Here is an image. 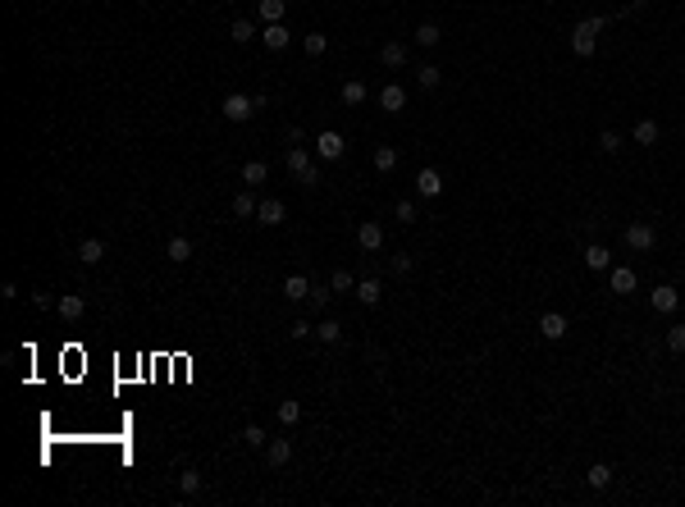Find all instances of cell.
Masks as SVG:
<instances>
[{
	"instance_id": "cell-1",
	"label": "cell",
	"mask_w": 685,
	"mask_h": 507,
	"mask_svg": "<svg viewBox=\"0 0 685 507\" xmlns=\"http://www.w3.org/2000/svg\"><path fill=\"white\" fill-rule=\"evenodd\" d=\"M608 28H612L608 14H589V19H580L576 28H571V51H576L580 60H589V55H594V46H598L594 37H598V33H608Z\"/></svg>"
},
{
	"instance_id": "cell-2",
	"label": "cell",
	"mask_w": 685,
	"mask_h": 507,
	"mask_svg": "<svg viewBox=\"0 0 685 507\" xmlns=\"http://www.w3.org/2000/svg\"><path fill=\"white\" fill-rule=\"evenodd\" d=\"M219 110H224V119H228V123H247L251 114H256V96H242V92H228Z\"/></svg>"
},
{
	"instance_id": "cell-3",
	"label": "cell",
	"mask_w": 685,
	"mask_h": 507,
	"mask_svg": "<svg viewBox=\"0 0 685 507\" xmlns=\"http://www.w3.org/2000/svg\"><path fill=\"white\" fill-rule=\"evenodd\" d=\"M653 243H658V229H653V224H644V220L626 224V247H631V252H653Z\"/></svg>"
},
{
	"instance_id": "cell-4",
	"label": "cell",
	"mask_w": 685,
	"mask_h": 507,
	"mask_svg": "<svg viewBox=\"0 0 685 507\" xmlns=\"http://www.w3.org/2000/svg\"><path fill=\"white\" fill-rule=\"evenodd\" d=\"M649 307L658 311V316H672L676 307H681V288H672V284H658L649 293Z\"/></svg>"
},
{
	"instance_id": "cell-5",
	"label": "cell",
	"mask_w": 685,
	"mask_h": 507,
	"mask_svg": "<svg viewBox=\"0 0 685 507\" xmlns=\"http://www.w3.org/2000/svg\"><path fill=\"white\" fill-rule=\"evenodd\" d=\"M566 329H571V325H566V316H562V311H544V316H539V334H544L548 343L566 338Z\"/></svg>"
},
{
	"instance_id": "cell-6",
	"label": "cell",
	"mask_w": 685,
	"mask_h": 507,
	"mask_svg": "<svg viewBox=\"0 0 685 507\" xmlns=\"http://www.w3.org/2000/svg\"><path fill=\"white\" fill-rule=\"evenodd\" d=\"M380 105H384L389 114L407 110V87H403V83H384V87H380Z\"/></svg>"
},
{
	"instance_id": "cell-7",
	"label": "cell",
	"mask_w": 685,
	"mask_h": 507,
	"mask_svg": "<svg viewBox=\"0 0 685 507\" xmlns=\"http://www.w3.org/2000/svg\"><path fill=\"white\" fill-rule=\"evenodd\" d=\"M357 247H361V252H380V247H384V229L375 220L357 224Z\"/></svg>"
},
{
	"instance_id": "cell-8",
	"label": "cell",
	"mask_w": 685,
	"mask_h": 507,
	"mask_svg": "<svg viewBox=\"0 0 685 507\" xmlns=\"http://www.w3.org/2000/svg\"><path fill=\"white\" fill-rule=\"evenodd\" d=\"M416 192H421L425 201H434L439 192H443V174H439V169H421V174H416Z\"/></svg>"
},
{
	"instance_id": "cell-9",
	"label": "cell",
	"mask_w": 685,
	"mask_h": 507,
	"mask_svg": "<svg viewBox=\"0 0 685 507\" xmlns=\"http://www.w3.org/2000/svg\"><path fill=\"white\" fill-rule=\"evenodd\" d=\"M55 311H60V320H83V311H87V302L78 298V293H65V298H55Z\"/></svg>"
},
{
	"instance_id": "cell-10",
	"label": "cell",
	"mask_w": 685,
	"mask_h": 507,
	"mask_svg": "<svg viewBox=\"0 0 685 507\" xmlns=\"http://www.w3.org/2000/svg\"><path fill=\"white\" fill-rule=\"evenodd\" d=\"M261 42L270 46V51H288V42H293V33H288V23H265Z\"/></svg>"
},
{
	"instance_id": "cell-11",
	"label": "cell",
	"mask_w": 685,
	"mask_h": 507,
	"mask_svg": "<svg viewBox=\"0 0 685 507\" xmlns=\"http://www.w3.org/2000/svg\"><path fill=\"white\" fill-rule=\"evenodd\" d=\"M256 224H265V229L283 224V201H279V197H265V201H261V210H256Z\"/></svg>"
},
{
	"instance_id": "cell-12",
	"label": "cell",
	"mask_w": 685,
	"mask_h": 507,
	"mask_svg": "<svg viewBox=\"0 0 685 507\" xmlns=\"http://www.w3.org/2000/svg\"><path fill=\"white\" fill-rule=\"evenodd\" d=\"M316 151H320V160H343V137L338 132H320Z\"/></svg>"
},
{
	"instance_id": "cell-13",
	"label": "cell",
	"mask_w": 685,
	"mask_h": 507,
	"mask_svg": "<svg viewBox=\"0 0 685 507\" xmlns=\"http://www.w3.org/2000/svg\"><path fill=\"white\" fill-rule=\"evenodd\" d=\"M78 261L83 265H101L105 261V243H101V238H83V243H78Z\"/></svg>"
},
{
	"instance_id": "cell-14",
	"label": "cell",
	"mask_w": 685,
	"mask_h": 507,
	"mask_svg": "<svg viewBox=\"0 0 685 507\" xmlns=\"http://www.w3.org/2000/svg\"><path fill=\"white\" fill-rule=\"evenodd\" d=\"M380 60H384V69H403L412 55H407L403 42H384V46H380Z\"/></svg>"
},
{
	"instance_id": "cell-15",
	"label": "cell",
	"mask_w": 685,
	"mask_h": 507,
	"mask_svg": "<svg viewBox=\"0 0 685 507\" xmlns=\"http://www.w3.org/2000/svg\"><path fill=\"white\" fill-rule=\"evenodd\" d=\"M283 298H288V302H306V298H311L306 275H288V279H283Z\"/></svg>"
},
{
	"instance_id": "cell-16",
	"label": "cell",
	"mask_w": 685,
	"mask_h": 507,
	"mask_svg": "<svg viewBox=\"0 0 685 507\" xmlns=\"http://www.w3.org/2000/svg\"><path fill=\"white\" fill-rule=\"evenodd\" d=\"M311 151H306V146H293V151H288V174H297V178H306L311 174Z\"/></svg>"
},
{
	"instance_id": "cell-17",
	"label": "cell",
	"mask_w": 685,
	"mask_h": 507,
	"mask_svg": "<svg viewBox=\"0 0 685 507\" xmlns=\"http://www.w3.org/2000/svg\"><path fill=\"white\" fill-rule=\"evenodd\" d=\"M265 457H270V466H288L293 462V439H270Z\"/></svg>"
},
{
	"instance_id": "cell-18",
	"label": "cell",
	"mask_w": 685,
	"mask_h": 507,
	"mask_svg": "<svg viewBox=\"0 0 685 507\" xmlns=\"http://www.w3.org/2000/svg\"><path fill=\"white\" fill-rule=\"evenodd\" d=\"M585 265H589V270H612V252L603 243H589L585 247Z\"/></svg>"
},
{
	"instance_id": "cell-19",
	"label": "cell",
	"mask_w": 685,
	"mask_h": 507,
	"mask_svg": "<svg viewBox=\"0 0 685 507\" xmlns=\"http://www.w3.org/2000/svg\"><path fill=\"white\" fill-rule=\"evenodd\" d=\"M256 210H261V201L251 197V188L233 197V215H238V220H256Z\"/></svg>"
},
{
	"instance_id": "cell-20",
	"label": "cell",
	"mask_w": 685,
	"mask_h": 507,
	"mask_svg": "<svg viewBox=\"0 0 685 507\" xmlns=\"http://www.w3.org/2000/svg\"><path fill=\"white\" fill-rule=\"evenodd\" d=\"M631 137H635V142H640V146H653V142H658V137H663V128H658V123H653V119H640V123H635V128H631Z\"/></svg>"
},
{
	"instance_id": "cell-21",
	"label": "cell",
	"mask_w": 685,
	"mask_h": 507,
	"mask_svg": "<svg viewBox=\"0 0 685 507\" xmlns=\"http://www.w3.org/2000/svg\"><path fill=\"white\" fill-rule=\"evenodd\" d=\"M274 416H279V425L288 430V425H297V420H302V402H293V397H283L279 407H274Z\"/></svg>"
},
{
	"instance_id": "cell-22",
	"label": "cell",
	"mask_w": 685,
	"mask_h": 507,
	"mask_svg": "<svg viewBox=\"0 0 685 507\" xmlns=\"http://www.w3.org/2000/svg\"><path fill=\"white\" fill-rule=\"evenodd\" d=\"M370 165L380 169V174H393V169H398V151H393V146H375V155H370Z\"/></svg>"
},
{
	"instance_id": "cell-23",
	"label": "cell",
	"mask_w": 685,
	"mask_h": 507,
	"mask_svg": "<svg viewBox=\"0 0 685 507\" xmlns=\"http://www.w3.org/2000/svg\"><path fill=\"white\" fill-rule=\"evenodd\" d=\"M265 174H270V165H265V160H247V165H242V183H247V188H261Z\"/></svg>"
},
{
	"instance_id": "cell-24",
	"label": "cell",
	"mask_w": 685,
	"mask_h": 507,
	"mask_svg": "<svg viewBox=\"0 0 685 507\" xmlns=\"http://www.w3.org/2000/svg\"><path fill=\"white\" fill-rule=\"evenodd\" d=\"M585 480H589V489H608V485H612V466H608V462H594V466L585 471Z\"/></svg>"
},
{
	"instance_id": "cell-25",
	"label": "cell",
	"mask_w": 685,
	"mask_h": 507,
	"mask_svg": "<svg viewBox=\"0 0 685 507\" xmlns=\"http://www.w3.org/2000/svg\"><path fill=\"white\" fill-rule=\"evenodd\" d=\"M439 42H443V33H439V23H421V28H416V46H425V51H434Z\"/></svg>"
},
{
	"instance_id": "cell-26",
	"label": "cell",
	"mask_w": 685,
	"mask_h": 507,
	"mask_svg": "<svg viewBox=\"0 0 685 507\" xmlns=\"http://www.w3.org/2000/svg\"><path fill=\"white\" fill-rule=\"evenodd\" d=\"M357 298L366 302V307H375V302L384 298V284H380V279H361V284H357Z\"/></svg>"
},
{
	"instance_id": "cell-27",
	"label": "cell",
	"mask_w": 685,
	"mask_h": 507,
	"mask_svg": "<svg viewBox=\"0 0 685 507\" xmlns=\"http://www.w3.org/2000/svg\"><path fill=\"white\" fill-rule=\"evenodd\" d=\"M366 96H370V87L361 83V78H352V83H343V105H361Z\"/></svg>"
},
{
	"instance_id": "cell-28",
	"label": "cell",
	"mask_w": 685,
	"mask_h": 507,
	"mask_svg": "<svg viewBox=\"0 0 685 507\" xmlns=\"http://www.w3.org/2000/svg\"><path fill=\"white\" fill-rule=\"evenodd\" d=\"M283 10H288L283 0H256V14H261L265 23H283Z\"/></svg>"
},
{
	"instance_id": "cell-29",
	"label": "cell",
	"mask_w": 685,
	"mask_h": 507,
	"mask_svg": "<svg viewBox=\"0 0 685 507\" xmlns=\"http://www.w3.org/2000/svg\"><path fill=\"white\" fill-rule=\"evenodd\" d=\"M416 83H421L425 92H434L439 83H443V69H434V65H421V69H416Z\"/></svg>"
},
{
	"instance_id": "cell-30",
	"label": "cell",
	"mask_w": 685,
	"mask_h": 507,
	"mask_svg": "<svg viewBox=\"0 0 685 507\" xmlns=\"http://www.w3.org/2000/svg\"><path fill=\"white\" fill-rule=\"evenodd\" d=\"M612 293H635V270L617 265V270H612Z\"/></svg>"
},
{
	"instance_id": "cell-31",
	"label": "cell",
	"mask_w": 685,
	"mask_h": 507,
	"mask_svg": "<svg viewBox=\"0 0 685 507\" xmlns=\"http://www.w3.org/2000/svg\"><path fill=\"white\" fill-rule=\"evenodd\" d=\"M164 252H169V261H187V256H192V243H187L183 233H174V238L164 243Z\"/></svg>"
},
{
	"instance_id": "cell-32",
	"label": "cell",
	"mask_w": 685,
	"mask_h": 507,
	"mask_svg": "<svg viewBox=\"0 0 685 507\" xmlns=\"http://www.w3.org/2000/svg\"><path fill=\"white\" fill-rule=\"evenodd\" d=\"M667 352L685 356V325H672V329H667Z\"/></svg>"
},
{
	"instance_id": "cell-33",
	"label": "cell",
	"mask_w": 685,
	"mask_h": 507,
	"mask_svg": "<svg viewBox=\"0 0 685 507\" xmlns=\"http://www.w3.org/2000/svg\"><path fill=\"white\" fill-rule=\"evenodd\" d=\"M306 55H325V51H329V37L325 33H306Z\"/></svg>"
},
{
	"instance_id": "cell-34",
	"label": "cell",
	"mask_w": 685,
	"mask_h": 507,
	"mask_svg": "<svg viewBox=\"0 0 685 507\" xmlns=\"http://www.w3.org/2000/svg\"><path fill=\"white\" fill-rule=\"evenodd\" d=\"M251 37H256V23H251V19H238V23H233V42H238V46H247Z\"/></svg>"
},
{
	"instance_id": "cell-35",
	"label": "cell",
	"mask_w": 685,
	"mask_h": 507,
	"mask_svg": "<svg viewBox=\"0 0 685 507\" xmlns=\"http://www.w3.org/2000/svg\"><path fill=\"white\" fill-rule=\"evenodd\" d=\"M320 343H338V338H343V325H338V320H320Z\"/></svg>"
},
{
	"instance_id": "cell-36",
	"label": "cell",
	"mask_w": 685,
	"mask_h": 507,
	"mask_svg": "<svg viewBox=\"0 0 685 507\" xmlns=\"http://www.w3.org/2000/svg\"><path fill=\"white\" fill-rule=\"evenodd\" d=\"M329 288H334V293H348V288H357V279H352L348 270H334V275H329Z\"/></svg>"
},
{
	"instance_id": "cell-37",
	"label": "cell",
	"mask_w": 685,
	"mask_h": 507,
	"mask_svg": "<svg viewBox=\"0 0 685 507\" xmlns=\"http://www.w3.org/2000/svg\"><path fill=\"white\" fill-rule=\"evenodd\" d=\"M242 443H247V448H265L270 439H265V430H261V425H247V430H242Z\"/></svg>"
},
{
	"instance_id": "cell-38",
	"label": "cell",
	"mask_w": 685,
	"mask_h": 507,
	"mask_svg": "<svg viewBox=\"0 0 685 507\" xmlns=\"http://www.w3.org/2000/svg\"><path fill=\"white\" fill-rule=\"evenodd\" d=\"M178 489H183V494H196V489H201V471H183L178 475Z\"/></svg>"
},
{
	"instance_id": "cell-39",
	"label": "cell",
	"mask_w": 685,
	"mask_h": 507,
	"mask_svg": "<svg viewBox=\"0 0 685 507\" xmlns=\"http://www.w3.org/2000/svg\"><path fill=\"white\" fill-rule=\"evenodd\" d=\"M598 146H603V151H621V132L603 128V132H598Z\"/></svg>"
},
{
	"instance_id": "cell-40",
	"label": "cell",
	"mask_w": 685,
	"mask_h": 507,
	"mask_svg": "<svg viewBox=\"0 0 685 507\" xmlns=\"http://www.w3.org/2000/svg\"><path fill=\"white\" fill-rule=\"evenodd\" d=\"M329 298H334V288H311V298H306V302H311L316 311H325V307H329Z\"/></svg>"
},
{
	"instance_id": "cell-41",
	"label": "cell",
	"mask_w": 685,
	"mask_h": 507,
	"mask_svg": "<svg viewBox=\"0 0 685 507\" xmlns=\"http://www.w3.org/2000/svg\"><path fill=\"white\" fill-rule=\"evenodd\" d=\"M393 215H398V224H416V206H412V201H398Z\"/></svg>"
},
{
	"instance_id": "cell-42",
	"label": "cell",
	"mask_w": 685,
	"mask_h": 507,
	"mask_svg": "<svg viewBox=\"0 0 685 507\" xmlns=\"http://www.w3.org/2000/svg\"><path fill=\"white\" fill-rule=\"evenodd\" d=\"M288 334H293V338H311V334H316V329H311L306 320H293V325H288Z\"/></svg>"
},
{
	"instance_id": "cell-43",
	"label": "cell",
	"mask_w": 685,
	"mask_h": 507,
	"mask_svg": "<svg viewBox=\"0 0 685 507\" xmlns=\"http://www.w3.org/2000/svg\"><path fill=\"white\" fill-rule=\"evenodd\" d=\"M393 270H398V275H407V270H412V256L398 252V256H393Z\"/></svg>"
},
{
	"instance_id": "cell-44",
	"label": "cell",
	"mask_w": 685,
	"mask_h": 507,
	"mask_svg": "<svg viewBox=\"0 0 685 507\" xmlns=\"http://www.w3.org/2000/svg\"><path fill=\"white\" fill-rule=\"evenodd\" d=\"M635 5H653V0H635Z\"/></svg>"
},
{
	"instance_id": "cell-45",
	"label": "cell",
	"mask_w": 685,
	"mask_h": 507,
	"mask_svg": "<svg viewBox=\"0 0 685 507\" xmlns=\"http://www.w3.org/2000/svg\"><path fill=\"white\" fill-rule=\"evenodd\" d=\"M681 298H685V288H681Z\"/></svg>"
}]
</instances>
